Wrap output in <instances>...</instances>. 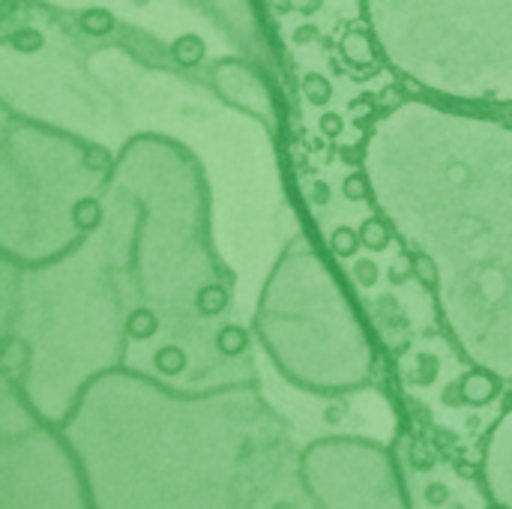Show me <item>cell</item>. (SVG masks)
<instances>
[{"instance_id": "17", "label": "cell", "mask_w": 512, "mask_h": 509, "mask_svg": "<svg viewBox=\"0 0 512 509\" xmlns=\"http://www.w3.org/2000/svg\"><path fill=\"white\" fill-rule=\"evenodd\" d=\"M84 165H87L90 171H105V168L111 165V153H108L105 147H87V150H84Z\"/></svg>"}, {"instance_id": "8", "label": "cell", "mask_w": 512, "mask_h": 509, "mask_svg": "<svg viewBox=\"0 0 512 509\" xmlns=\"http://www.w3.org/2000/svg\"><path fill=\"white\" fill-rule=\"evenodd\" d=\"M126 330H129L132 339H150V336L159 330V318H156L150 309H135V312L129 315Z\"/></svg>"}, {"instance_id": "18", "label": "cell", "mask_w": 512, "mask_h": 509, "mask_svg": "<svg viewBox=\"0 0 512 509\" xmlns=\"http://www.w3.org/2000/svg\"><path fill=\"white\" fill-rule=\"evenodd\" d=\"M408 273H414V267H411V261H396L393 267H390V273H387V279L393 282V285H405L408 282Z\"/></svg>"}, {"instance_id": "6", "label": "cell", "mask_w": 512, "mask_h": 509, "mask_svg": "<svg viewBox=\"0 0 512 509\" xmlns=\"http://www.w3.org/2000/svg\"><path fill=\"white\" fill-rule=\"evenodd\" d=\"M330 246H333V252H336L339 258H354L357 249L363 246V240H360V231H354L351 225H339V228L330 234Z\"/></svg>"}, {"instance_id": "16", "label": "cell", "mask_w": 512, "mask_h": 509, "mask_svg": "<svg viewBox=\"0 0 512 509\" xmlns=\"http://www.w3.org/2000/svg\"><path fill=\"white\" fill-rule=\"evenodd\" d=\"M318 129H321L324 138H339L342 129H345V120H342V114H336V111H324L321 120H318Z\"/></svg>"}, {"instance_id": "10", "label": "cell", "mask_w": 512, "mask_h": 509, "mask_svg": "<svg viewBox=\"0 0 512 509\" xmlns=\"http://www.w3.org/2000/svg\"><path fill=\"white\" fill-rule=\"evenodd\" d=\"M9 45H12L15 51H42L45 36H42L36 27H18V30L9 36Z\"/></svg>"}, {"instance_id": "20", "label": "cell", "mask_w": 512, "mask_h": 509, "mask_svg": "<svg viewBox=\"0 0 512 509\" xmlns=\"http://www.w3.org/2000/svg\"><path fill=\"white\" fill-rule=\"evenodd\" d=\"M309 198H312V204H327V201H330V183H324V180H315V183H312V192H309Z\"/></svg>"}, {"instance_id": "19", "label": "cell", "mask_w": 512, "mask_h": 509, "mask_svg": "<svg viewBox=\"0 0 512 509\" xmlns=\"http://www.w3.org/2000/svg\"><path fill=\"white\" fill-rule=\"evenodd\" d=\"M372 108H375V96H372V93H366V96H360V99H354V102H351V111H354L357 123H360V117H363V114H369Z\"/></svg>"}, {"instance_id": "7", "label": "cell", "mask_w": 512, "mask_h": 509, "mask_svg": "<svg viewBox=\"0 0 512 509\" xmlns=\"http://www.w3.org/2000/svg\"><path fill=\"white\" fill-rule=\"evenodd\" d=\"M195 306H198L201 315H219L228 306V291L222 285H207V288L198 291Z\"/></svg>"}, {"instance_id": "21", "label": "cell", "mask_w": 512, "mask_h": 509, "mask_svg": "<svg viewBox=\"0 0 512 509\" xmlns=\"http://www.w3.org/2000/svg\"><path fill=\"white\" fill-rule=\"evenodd\" d=\"M315 39V27L312 24H300L294 33H291V42L294 45H306V42H312Z\"/></svg>"}, {"instance_id": "3", "label": "cell", "mask_w": 512, "mask_h": 509, "mask_svg": "<svg viewBox=\"0 0 512 509\" xmlns=\"http://www.w3.org/2000/svg\"><path fill=\"white\" fill-rule=\"evenodd\" d=\"M72 222L78 231H96L99 222H102V207L96 198H78L72 204Z\"/></svg>"}, {"instance_id": "22", "label": "cell", "mask_w": 512, "mask_h": 509, "mask_svg": "<svg viewBox=\"0 0 512 509\" xmlns=\"http://www.w3.org/2000/svg\"><path fill=\"white\" fill-rule=\"evenodd\" d=\"M288 3H291V9H294V12L312 15V12H318V9H321V3H324V0H288Z\"/></svg>"}, {"instance_id": "1", "label": "cell", "mask_w": 512, "mask_h": 509, "mask_svg": "<svg viewBox=\"0 0 512 509\" xmlns=\"http://www.w3.org/2000/svg\"><path fill=\"white\" fill-rule=\"evenodd\" d=\"M204 54H207L204 39L195 36V33H183V36H177V39L171 42V57H174L180 66H186V69L198 66V63L204 60Z\"/></svg>"}, {"instance_id": "11", "label": "cell", "mask_w": 512, "mask_h": 509, "mask_svg": "<svg viewBox=\"0 0 512 509\" xmlns=\"http://www.w3.org/2000/svg\"><path fill=\"white\" fill-rule=\"evenodd\" d=\"M216 345H219V351H222L225 357H237V354L246 348V330H240V327H225V330L219 333Z\"/></svg>"}, {"instance_id": "13", "label": "cell", "mask_w": 512, "mask_h": 509, "mask_svg": "<svg viewBox=\"0 0 512 509\" xmlns=\"http://www.w3.org/2000/svg\"><path fill=\"white\" fill-rule=\"evenodd\" d=\"M411 267H414V276L420 279L423 288H435L438 285V270H435L429 255H411Z\"/></svg>"}, {"instance_id": "14", "label": "cell", "mask_w": 512, "mask_h": 509, "mask_svg": "<svg viewBox=\"0 0 512 509\" xmlns=\"http://www.w3.org/2000/svg\"><path fill=\"white\" fill-rule=\"evenodd\" d=\"M465 393H468L471 402H486V399L495 393V387H492V381H489L486 375H471V378L465 381Z\"/></svg>"}, {"instance_id": "12", "label": "cell", "mask_w": 512, "mask_h": 509, "mask_svg": "<svg viewBox=\"0 0 512 509\" xmlns=\"http://www.w3.org/2000/svg\"><path fill=\"white\" fill-rule=\"evenodd\" d=\"M342 195L348 198V201H366L372 192H369V180H366V174L363 171H351L345 180H342Z\"/></svg>"}, {"instance_id": "5", "label": "cell", "mask_w": 512, "mask_h": 509, "mask_svg": "<svg viewBox=\"0 0 512 509\" xmlns=\"http://www.w3.org/2000/svg\"><path fill=\"white\" fill-rule=\"evenodd\" d=\"M303 96H306L309 105H327V102L333 99V84H330V78L321 75V72L303 75Z\"/></svg>"}, {"instance_id": "15", "label": "cell", "mask_w": 512, "mask_h": 509, "mask_svg": "<svg viewBox=\"0 0 512 509\" xmlns=\"http://www.w3.org/2000/svg\"><path fill=\"white\" fill-rule=\"evenodd\" d=\"M354 279H357L363 288H375L378 279H381V270H378L375 261H357V264H354Z\"/></svg>"}, {"instance_id": "2", "label": "cell", "mask_w": 512, "mask_h": 509, "mask_svg": "<svg viewBox=\"0 0 512 509\" xmlns=\"http://www.w3.org/2000/svg\"><path fill=\"white\" fill-rule=\"evenodd\" d=\"M81 30L87 33V36H108L114 27H117V18H114V12L111 9H105V6H93V9H84L81 12Z\"/></svg>"}, {"instance_id": "4", "label": "cell", "mask_w": 512, "mask_h": 509, "mask_svg": "<svg viewBox=\"0 0 512 509\" xmlns=\"http://www.w3.org/2000/svg\"><path fill=\"white\" fill-rule=\"evenodd\" d=\"M360 240H363L366 249L384 252V249L390 246V228L384 225V219L369 216V219H363V225H360Z\"/></svg>"}, {"instance_id": "9", "label": "cell", "mask_w": 512, "mask_h": 509, "mask_svg": "<svg viewBox=\"0 0 512 509\" xmlns=\"http://www.w3.org/2000/svg\"><path fill=\"white\" fill-rule=\"evenodd\" d=\"M156 369L162 375H177V372L186 369V354L177 345H168V348L156 351Z\"/></svg>"}]
</instances>
